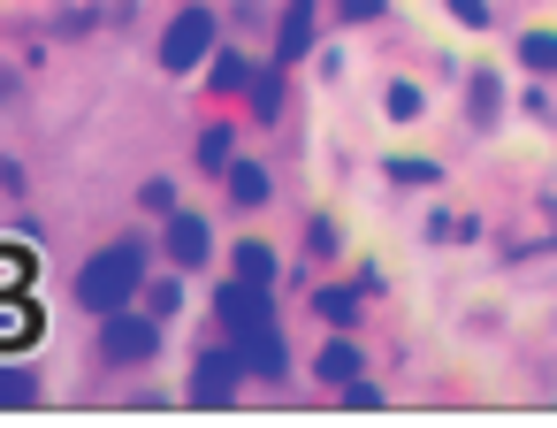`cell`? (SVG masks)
I'll return each mask as SVG.
<instances>
[{
  "label": "cell",
  "mask_w": 557,
  "mask_h": 428,
  "mask_svg": "<svg viewBox=\"0 0 557 428\" xmlns=\"http://www.w3.org/2000/svg\"><path fill=\"white\" fill-rule=\"evenodd\" d=\"M496 115V77H473V123Z\"/></svg>",
  "instance_id": "obj_18"
},
{
  "label": "cell",
  "mask_w": 557,
  "mask_h": 428,
  "mask_svg": "<svg viewBox=\"0 0 557 428\" xmlns=\"http://www.w3.org/2000/svg\"><path fill=\"white\" fill-rule=\"evenodd\" d=\"M146 207H161V215H176V184H169V176H153V184H146Z\"/></svg>",
  "instance_id": "obj_21"
},
{
  "label": "cell",
  "mask_w": 557,
  "mask_h": 428,
  "mask_svg": "<svg viewBox=\"0 0 557 428\" xmlns=\"http://www.w3.org/2000/svg\"><path fill=\"white\" fill-rule=\"evenodd\" d=\"M24 283H32V253L0 237V291H24Z\"/></svg>",
  "instance_id": "obj_10"
},
{
  "label": "cell",
  "mask_w": 557,
  "mask_h": 428,
  "mask_svg": "<svg viewBox=\"0 0 557 428\" xmlns=\"http://www.w3.org/2000/svg\"><path fill=\"white\" fill-rule=\"evenodd\" d=\"M222 184H230V199H237V207H260V199H268V169H260V161H237Z\"/></svg>",
  "instance_id": "obj_9"
},
{
  "label": "cell",
  "mask_w": 557,
  "mask_h": 428,
  "mask_svg": "<svg viewBox=\"0 0 557 428\" xmlns=\"http://www.w3.org/2000/svg\"><path fill=\"white\" fill-rule=\"evenodd\" d=\"M161 245H169V260H176V268H199V260L214 253V245H207V222H199V215H184V207L169 215V237H161Z\"/></svg>",
  "instance_id": "obj_7"
},
{
  "label": "cell",
  "mask_w": 557,
  "mask_h": 428,
  "mask_svg": "<svg viewBox=\"0 0 557 428\" xmlns=\"http://www.w3.org/2000/svg\"><path fill=\"white\" fill-rule=\"evenodd\" d=\"M100 321H108V329H100V352H108L115 367H146V359L161 352V321H153V314H123V306H115V314H100Z\"/></svg>",
  "instance_id": "obj_2"
},
{
  "label": "cell",
  "mask_w": 557,
  "mask_h": 428,
  "mask_svg": "<svg viewBox=\"0 0 557 428\" xmlns=\"http://www.w3.org/2000/svg\"><path fill=\"white\" fill-rule=\"evenodd\" d=\"M214 306H222V321H230L237 337H268V329H275V314H268V283H245V276H230Z\"/></svg>",
  "instance_id": "obj_4"
},
{
  "label": "cell",
  "mask_w": 557,
  "mask_h": 428,
  "mask_svg": "<svg viewBox=\"0 0 557 428\" xmlns=\"http://www.w3.org/2000/svg\"><path fill=\"white\" fill-rule=\"evenodd\" d=\"M519 62L527 70H557V32H527L519 39Z\"/></svg>",
  "instance_id": "obj_12"
},
{
  "label": "cell",
  "mask_w": 557,
  "mask_h": 428,
  "mask_svg": "<svg viewBox=\"0 0 557 428\" xmlns=\"http://www.w3.org/2000/svg\"><path fill=\"white\" fill-rule=\"evenodd\" d=\"M313 306H321V314H329L336 329H351V321H359V291H321Z\"/></svg>",
  "instance_id": "obj_14"
},
{
  "label": "cell",
  "mask_w": 557,
  "mask_h": 428,
  "mask_svg": "<svg viewBox=\"0 0 557 428\" xmlns=\"http://www.w3.org/2000/svg\"><path fill=\"white\" fill-rule=\"evenodd\" d=\"M306 39H313V0H298V9L283 16V47H275V70H290V62L306 54Z\"/></svg>",
  "instance_id": "obj_8"
},
{
  "label": "cell",
  "mask_w": 557,
  "mask_h": 428,
  "mask_svg": "<svg viewBox=\"0 0 557 428\" xmlns=\"http://www.w3.org/2000/svg\"><path fill=\"white\" fill-rule=\"evenodd\" d=\"M138 276H146V245H138V237H115L108 253H92V260L77 268V306H92V314L131 306V298H138Z\"/></svg>",
  "instance_id": "obj_1"
},
{
  "label": "cell",
  "mask_w": 557,
  "mask_h": 428,
  "mask_svg": "<svg viewBox=\"0 0 557 428\" xmlns=\"http://www.w3.org/2000/svg\"><path fill=\"white\" fill-rule=\"evenodd\" d=\"M237 375H245V352H207L199 375H191V405H230L237 398Z\"/></svg>",
  "instance_id": "obj_5"
},
{
  "label": "cell",
  "mask_w": 557,
  "mask_h": 428,
  "mask_svg": "<svg viewBox=\"0 0 557 428\" xmlns=\"http://www.w3.org/2000/svg\"><path fill=\"white\" fill-rule=\"evenodd\" d=\"M176 306H184V291H176V283H153V298H146V314H153V321H169Z\"/></svg>",
  "instance_id": "obj_17"
},
{
  "label": "cell",
  "mask_w": 557,
  "mask_h": 428,
  "mask_svg": "<svg viewBox=\"0 0 557 428\" xmlns=\"http://www.w3.org/2000/svg\"><path fill=\"white\" fill-rule=\"evenodd\" d=\"M397 184H435V161H389Z\"/></svg>",
  "instance_id": "obj_20"
},
{
  "label": "cell",
  "mask_w": 557,
  "mask_h": 428,
  "mask_svg": "<svg viewBox=\"0 0 557 428\" xmlns=\"http://www.w3.org/2000/svg\"><path fill=\"white\" fill-rule=\"evenodd\" d=\"M389 115L412 123V115H420V85H389Z\"/></svg>",
  "instance_id": "obj_16"
},
{
  "label": "cell",
  "mask_w": 557,
  "mask_h": 428,
  "mask_svg": "<svg viewBox=\"0 0 557 428\" xmlns=\"http://www.w3.org/2000/svg\"><path fill=\"white\" fill-rule=\"evenodd\" d=\"M207 47H214L207 9H184V16L169 24V39H161V70H169V77H191V70L207 62Z\"/></svg>",
  "instance_id": "obj_3"
},
{
  "label": "cell",
  "mask_w": 557,
  "mask_h": 428,
  "mask_svg": "<svg viewBox=\"0 0 557 428\" xmlns=\"http://www.w3.org/2000/svg\"><path fill=\"white\" fill-rule=\"evenodd\" d=\"M199 161H214V169H222V161H230V131H222V123H214V131H207V138H199Z\"/></svg>",
  "instance_id": "obj_19"
},
{
  "label": "cell",
  "mask_w": 557,
  "mask_h": 428,
  "mask_svg": "<svg viewBox=\"0 0 557 428\" xmlns=\"http://www.w3.org/2000/svg\"><path fill=\"white\" fill-rule=\"evenodd\" d=\"M32 337H39L32 291H0V352H16V344H32Z\"/></svg>",
  "instance_id": "obj_6"
},
{
  "label": "cell",
  "mask_w": 557,
  "mask_h": 428,
  "mask_svg": "<svg viewBox=\"0 0 557 428\" xmlns=\"http://www.w3.org/2000/svg\"><path fill=\"white\" fill-rule=\"evenodd\" d=\"M32 398H39L32 375H0V405H32Z\"/></svg>",
  "instance_id": "obj_15"
},
{
  "label": "cell",
  "mask_w": 557,
  "mask_h": 428,
  "mask_svg": "<svg viewBox=\"0 0 557 428\" xmlns=\"http://www.w3.org/2000/svg\"><path fill=\"white\" fill-rule=\"evenodd\" d=\"M237 276H245V283H268V276H275V253H268V245H237Z\"/></svg>",
  "instance_id": "obj_13"
},
{
  "label": "cell",
  "mask_w": 557,
  "mask_h": 428,
  "mask_svg": "<svg viewBox=\"0 0 557 428\" xmlns=\"http://www.w3.org/2000/svg\"><path fill=\"white\" fill-rule=\"evenodd\" d=\"M321 375L351 390V382H359V352H351V344H329V352H321Z\"/></svg>",
  "instance_id": "obj_11"
}]
</instances>
